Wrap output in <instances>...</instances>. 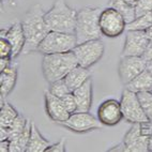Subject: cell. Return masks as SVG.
<instances>
[{"mask_svg": "<svg viewBox=\"0 0 152 152\" xmlns=\"http://www.w3.org/2000/svg\"><path fill=\"white\" fill-rule=\"evenodd\" d=\"M60 99H61V101H62L65 106V108L68 109V111L70 114H73V113L77 111V104H76L73 92L68 93V94H65L64 96H62V98Z\"/></svg>", "mask_w": 152, "mask_h": 152, "instance_id": "obj_28", "label": "cell"}, {"mask_svg": "<svg viewBox=\"0 0 152 152\" xmlns=\"http://www.w3.org/2000/svg\"><path fill=\"white\" fill-rule=\"evenodd\" d=\"M126 20L118 10L107 7L100 15L101 32L107 38H118L126 30Z\"/></svg>", "mask_w": 152, "mask_h": 152, "instance_id": "obj_7", "label": "cell"}, {"mask_svg": "<svg viewBox=\"0 0 152 152\" xmlns=\"http://www.w3.org/2000/svg\"><path fill=\"white\" fill-rule=\"evenodd\" d=\"M147 61L142 57L122 56L118 65L119 78L123 85H128L136 76L146 70Z\"/></svg>", "mask_w": 152, "mask_h": 152, "instance_id": "obj_11", "label": "cell"}, {"mask_svg": "<svg viewBox=\"0 0 152 152\" xmlns=\"http://www.w3.org/2000/svg\"><path fill=\"white\" fill-rule=\"evenodd\" d=\"M0 38L7 39L12 46V59H15L22 54L24 50L25 44H26V38L23 30L22 23H14L8 29L1 30Z\"/></svg>", "mask_w": 152, "mask_h": 152, "instance_id": "obj_14", "label": "cell"}, {"mask_svg": "<svg viewBox=\"0 0 152 152\" xmlns=\"http://www.w3.org/2000/svg\"><path fill=\"white\" fill-rule=\"evenodd\" d=\"M31 135V120H28L23 132L17 137L10 140V152H26Z\"/></svg>", "mask_w": 152, "mask_h": 152, "instance_id": "obj_21", "label": "cell"}, {"mask_svg": "<svg viewBox=\"0 0 152 152\" xmlns=\"http://www.w3.org/2000/svg\"><path fill=\"white\" fill-rule=\"evenodd\" d=\"M48 90L53 93L54 95L58 96V98H62L65 94L72 92L70 90V88L68 87V85L65 83L64 78L63 79H59L57 82H54L52 84H49V88Z\"/></svg>", "mask_w": 152, "mask_h": 152, "instance_id": "obj_26", "label": "cell"}, {"mask_svg": "<svg viewBox=\"0 0 152 152\" xmlns=\"http://www.w3.org/2000/svg\"><path fill=\"white\" fill-rule=\"evenodd\" d=\"M151 92H152V90H151Z\"/></svg>", "mask_w": 152, "mask_h": 152, "instance_id": "obj_40", "label": "cell"}, {"mask_svg": "<svg viewBox=\"0 0 152 152\" xmlns=\"http://www.w3.org/2000/svg\"><path fill=\"white\" fill-rule=\"evenodd\" d=\"M65 138L60 139L58 142L56 144H53L48 147L45 152H65Z\"/></svg>", "mask_w": 152, "mask_h": 152, "instance_id": "obj_30", "label": "cell"}, {"mask_svg": "<svg viewBox=\"0 0 152 152\" xmlns=\"http://www.w3.org/2000/svg\"><path fill=\"white\" fill-rule=\"evenodd\" d=\"M89 78H91V73H90L89 69L83 68L80 65H76L75 68L72 69L66 74L64 80L68 85V87L70 88V90L73 92L74 90L80 87Z\"/></svg>", "mask_w": 152, "mask_h": 152, "instance_id": "obj_18", "label": "cell"}, {"mask_svg": "<svg viewBox=\"0 0 152 152\" xmlns=\"http://www.w3.org/2000/svg\"><path fill=\"white\" fill-rule=\"evenodd\" d=\"M76 45L77 40L73 33L49 31L39 45L38 52L42 55L68 53L72 52Z\"/></svg>", "mask_w": 152, "mask_h": 152, "instance_id": "obj_6", "label": "cell"}, {"mask_svg": "<svg viewBox=\"0 0 152 152\" xmlns=\"http://www.w3.org/2000/svg\"><path fill=\"white\" fill-rule=\"evenodd\" d=\"M138 100L141 104V107L144 109L145 114L148 117L150 122H152V92L151 91H145V92L137 93Z\"/></svg>", "mask_w": 152, "mask_h": 152, "instance_id": "obj_25", "label": "cell"}, {"mask_svg": "<svg viewBox=\"0 0 152 152\" xmlns=\"http://www.w3.org/2000/svg\"><path fill=\"white\" fill-rule=\"evenodd\" d=\"M78 65L73 50L68 53L44 55L42 60V72L48 84L63 79L66 74Z\"/></svg>", "mask_w": 152, "mask_h": 152, "instance_id": "obj_4", "label": "cell"}, {"mask_svg": "<svg viewBox=\"0 0 152 152\" xmlns=\"http://www.w3.org/2000/svg\"><path fill=\"white\" fill-rule=\"evenodd\" d=\"M152 11V0H139L135 4L136 17Z\"/></svg>", "mask_w": 152, "mask_h": 152, "instance_id": "obj_27", "label": "cell"}, {"mask_svg": "<svg viewBox=\"0 0 152 152\" xmlns=\"http://www.w3.org/2000/svg\"><path fill=\"white\" fill-rule=\"evenodd\" d=\"M149 151L152 152V133L150 135V138H149Z\"/></svg>", "mask_w": 152, "mask_h": 152, "instance_id": "obj_37", "label": "cell"}, {"mask_svg": "<svg viewBox=\"0 0 152 152\" xmlns=\"http://www.w3.org/2000/svg\"><path fill=\"white\" fill-rule=\"evenodd\" d=\"M108 7L116 9L124 16L126 23H131L136 18L135 7L130 4L126 0H110L108 3Z\"/></svg>", "mask_w": 152, "mask_h": 152, "instance_id": "obj_22", "label": "cell"}, {"mask_svg": "<svg viewBox=\"0 0 152 152\" xmlns=\"http://www.w3.org/2000/svg\"><path fill=\"white\" fill-rule=\"evenodd\" d=\"M125 88L135 93L145 92V91H151L152 90V73L149 71H142L139 75H137L133 80H131L128 85H125Z\"/></svg>", "mask_w": 152, "mask_h": 152, "instance_id": "obj_19", "label": "cell"}, {"mask_svg": "<svg viewBox=\"0 0 152 152\" xmlns=\"http://www.w3.org/2000/svg\"><path fill=\"white\" fill-rule=\"evenodd\" d=\"M77 104V111L87 113L92 106V79L89 78L84 84L73 91Z\"/></svg>", "mask_w": 152, "mask_h": 152, "instance_id": "obj_16", "label": "cell"}, {"mask_svg": "<svg viewBox=\"0 0 152 152\" xmlns=\"http://www.w3.org/2000/svg\"><path fill=\"white\" fill-rule=\"evenodd\" d=\"M22 26L26 38L23 54L27 55L32 52H38L40 43L50 31L45 20V11L43 7L39 3L33 4L25 14Z\"/></svg>", "mask_w": 152, "mask_h": 152, "instance_id": "obj_1", "label": "cell"}, {"mask_svg": "<svg viewBox=\"0 0 152 152\" xmlns=\"http://www.w3.org/2000/svg\"><path fill=\"white\" fill-rule=\"evenodd\" d=\"M17 63L11 62L6 70L0 72V94L1 99L7 98L10 93L13 91L17 80Z\"/></svg>", "mask_w": 152, "mask_h": 152, "instance_id": "obj_17", "label": "cell"}, {"mask_svg": "<svg viewBox=\"0 0 152 152\" xmlns=\"http://www.w3.org/2000/svg\"><path fill=\"white\" fill-rule=\"evenodd\" d=\"M108 151H110V152H114V151L124 152V145H123V142H120L119 145H117V146H115L114 148H110V149H109Z\"/></svg>", "mask_w": 152, "mask_h": 152, "instance_id": "obj_34", "label": "cell"}, {"mask_svg": "<svg viewBox=\"0 0 152 152\" xmlns=\"http://www.w3.org/2000/svg\"><path fill=\"white\" fill-rule=\"evenodd\" d=\"M98 119L106 126L117 125L123 119L120 101L108 99L102 102L98 108Z\"/></svg>", "mask_w": 152, "mask_h": 152, "instance_id": "obj_13", "label": "cell"}, {"mask_svg": "<svg viewBox=\"0 0 152 152\" xmlns=\"http://www.w3.org/2000/svg\"><path fill=\"white\" fill-rule=\"evenodd\" d=\"M18 111L14 108L9 102L1 104L0 110V128H9L14 120L18 117Z\"/></svg>", "mask_w": 152, "mask_h": 152, "instance_id": "obj_23", "label": "cell"}, {"mask_svg": "<svg viewBox=\"0 0 152 152\" xmlns=\"http://www.w3.org/2000/svg\"><path fill=\"white\" fill-rule=\"evenodd\" d=\"M12 61H13L12 58H0V72L6 70L9 65L11 64Z\"/></svg>", "mask_w": 152, "mask_h": 152, "instance_id": "obj_32", "label": "cell"}, {"mask_svg": "<svg viewBox=\"0 0 152 152\" xmlns=\"http://www.w3.org/2000/svg\"><path fill=\"white\" fill-rule=\"evenodd\" d=\"M146 33H147V37L149 39L150 41H152V27L149 28L148 30H146Z\"/></svg>", "mask_w": 152, "mask_h": 152, "instance_id": "obj_36", "label": "cell"}, {"mask_svg": "<svg viewBox=\"0 0 152 152\" xmlns=\"http://www.w3.org/2000/svg\"><path fill=\"white\" fill-rule=\"evenodd\" d=\"M152 27V11L136 17L134 20L126 25V30H141L146 31Z\"/></svg>", "mask_w": 152, "mask_h": 152, "instance_id": "obj_24", "label": "cell"}, {"mask_svg": "<svg viewBox=\"0 0 152 152\" xmlns=\"http://www.w3.org/2000/svg\"><path fill=\"white\" fill-rule=\"evenodd\" d=\"M105 46L101 39L77 44L73 49L78 65L89 69L103 57Z\"/></svg>", "mask_w": 152, "mask_h": 152, "instance_id": "obj_8", "label": "cell"}, {"mask_svg": "<svg viewBox=\"0 0 152 152\" xmlns=\"http://www.w3.org/2000/svg\"><path fill=\"white\" fill-rule=\"evenodd\" d=\"M77 11L69 6L65 0H56L53 7L45 12V20L50 31L75 33Z\"/></svg>", "mask_w": 152, "mask_h": 152, "instance_id": "obj_2", "label": "cell"}, {"mask_svg": "<svg viewBox=\"0 0 152 152\" xmlns=\"http://www.w3.org/2000/svg\"><path fill=\"white\" fill-rule=\"evenodd\" d=\"M152 133V122L134 123L123 138L124 152H150L149 138Z\"/></svg>", "mask_w": 152, "mask_h": 152, "instance_id": "obj_5", "label": "cell"}, {"mask_svg": "<svg viewBox=\"0 0 152 152\" xmlns=\"http://www.w3.org/2000/svg\"><path fill=\"white\" fill-rule=\"evenodd\" d=\"M146 31L141 30H126L124 45L122 48V56L141 57L147 45L149 43Z\"/></svg>", "mask_w": 152, "mask_h": 152, "instance_id": "obj_12", "label": "cell"}, {"mask_svg": "<svg viewBox=\"0 0 152 152\" xmlns=\"http://www.w3.org/2000/svg\"><path fill=\"white\" fill-rule=\"evenodd\" d=\"M103 9L85 7L77 12L75 37L77 44L98 40L102 37L100 28V15Z\"/></svg>", "mask_w": 152, "mask_h": 152, "instance_id": "obj_3", "label": "cell"}, {"mask_svg": "<svg viewBox=\"0 0 152 152\" xmlns=\"http://www.w3.org/2000/svg\"><path fill=\"white\" fill-rule=\"evenodd\" d=\"M0 151L10 152V140H9V139L0 140Z\"/></svg>", "mask_w": 152, "mask_h": 152, "instance_id": "obj_33", "label": "cell"}, {"mask_svg": "<svg viewBox=\"0 0 152 152\" xmlns=\"http://www.w3.org/2000/svg\"><path fill=\"white\" fill-rule=\"evenodd\" d=\"M0 58H12V46L4 38H0Z\"/></svg>", "mask_w": 152, "mask_h": 152, "instance_id": "obj_29", "label": "cell"}, {"mask_svg": "<svg viewBox=\"0 0 152 152\" xmlns=\"http://www.w3.org/2000/svg\"><path fill=\"white\" fill-rule=\"evenodd\" d=\"M146 69L149 71V72H151V73H152V60H150V61H147Z\"/></svg>", "mask_w": 152, "mask_h": 152, "instance_id": "obj_35", "label": "cell"}, {"mask_svg": "<svg viewBox=\"0 0 152 152\" xmlns=\"http://www.w3.org/2000/svg\"><path fill=\"white\" fill-rule=\"evenodd\" d=\"M2 1H3V0H2ZM7 1H12V0H7Z\"/></svg>", "mask_w": 152, "mask_h": 152, "instance_id": "obj_39", "label": "cell"}, {"mask_svg": "<svg viewBox=\"0 0 152 152\" xmlns=\"http://www.w3.org/2000/svg\"><path fill=\"white\" fill-rule=\"evenodd\" d=\"M50 145L52 144L44 138L43 135L40 133L35 123L31 121V135L26 152H45Z\"/></svg>", "mask_w": 152, "mask_h": 152, "instance_id": "obj_20", "label": "cell"}, {"mask_svg": "<svg viewBox=\"0 0 152 152\" xmlns=\"http://www.w3.org/2000/svg\"><path fill=\"white\" fill-rule=\"evenodd\" d=\"M126 1H128V2L130 3V4H132V6L135 7V4H136L137 2H138L139 0H126Z\"/></svg>", "mask_w": 152, "mask_h": 152, "instance_id": "obj_38", "label": "cell"}, {"mask_svg": "<svg viewBox=\"0 0 152 152\" xmlns=\"http://www.w3.org/2000/svg\"><path fill=\"white\" fill-rule=\"evenodd\" d=\"M120 104H121L123 119L126 122L134 124V123H144L149 121L141 107L137 93L125 88L121 95Z\"/></svg>", "mask_w": 152, "mask_h": 152, "instance_id": "obj_9", "label": "cell"}, {"mask_svg": "<svg viewBox=\"0 0 152 152\" xmlns=\"http://www.w3.org/2000/svg\"><path fill=\"white\" fill-rule=\"evenodd\" d=\"M44 100H45L46 114L53 121L60 123L68 119L71 114L68 111V109L65 108L61 99L54 95L49 90H46L44 92Z\"/></svg>", "mask_w": 152, "mask_h": 152, "instance_id": "obj_15", "label": "cell"}, {"mask_svg": "<svg viewBox=\"0 0 152 152\" xmlns=\"http://www.w3.org/2000/svg\"><path fill=\"white\" fill-rule=\"evenodd\" d=\"M63 128L68 129L71 132L75 133H87L90 131H94L102 129V123L98 118H95L89 111L82 113V111H75L71 114L65 121L59 123Z\"/></svg>", "mask_w": 152, "mask_h": 152, "instance_id": "obj_10", "label": "cell"}, {"mask_svg": "<svg viewBox=\"0 0 152 152\" xmlns=\"http://www.w3.org/2000/svg\"><path fill=\"white\" fill-rule=\"evenodd\" d=\"M141 57L144 58L146 61L152 60V41H149V43H148V45H147L146 49H145V52Z\"/></svg>", "mask_w": 152, "mask_h": 152, "instance_id": "obj_31", "label": "cell"}]
</instances>
